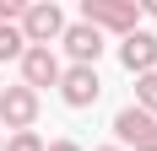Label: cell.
Masks as SVG:
<instances>
[{"mask_svg":"<svg viewBox=\"0 0 157 151\" xmlns=\"http://www.w3.org/2000/svg\"><path fill=\"white\" fill-rule=\"evenodd\" d=\"M81 22L98 27V32L125 38V32L141 27V6H136V0H81Z\"/></svg>","mask_w":157,"mask_h":151,"instance_id":"6da1fadb","label":"cell"},{"mask_svg":"<svg viewBox=\"0 0 157 151\" xmlns=\"http://www.w3.org/2000/svg\"><path fill=\"white\" fill-rule=\"evenodd\" d=\"M16 32L27 38V49H54V38L65 32V11L54 0H33L22 11V22H16Z\"/></svg>","mask_w":157,"mask_h":151,"instance_id":"7a4b0ae2","label":"cell"},{"mask_svg":"<svg viewBox=\"0 0 157 151\" xmlns=\"http://www.w3.org/2000/svg\"><path fill=\"white\" fill-rule=\"evenodd\" d=\"M114 140H119V151H125V146L157 151V119L141 113V108H119V113H114Z\"/></svg>","mask_w":157,"mask_h":151,"instance_id":"3957f363","label":"cell"},{"mask_svg":"<svg viewBox=\"0 0 157 151\" xmlns=\"http://www.w3.org/2000/svg\"><path fill=\"white\" fill-rule=\"evenodd\" d=\"M60 97H65V108H92L98 97H103L98 70H92V65H65V70H60Z\"/></svg>","mask_w":157,"mask_h":151,"instance_id":"277c9868","label":"cell"},{"mask_svg":"<svg viewBox=\"0 0 157 151\" xmlns=\"http://www.w3.org/2000/svg\"><path fill=\"white\" fill-rule=\"evenodd\" d=\"M0 124L6 130H33L38 124V92H27V87H6L0 92Z\"/></svg>","mask_w":157,"mask_h":151,"instance_id":"5b68a950","label":"cell"},{"mask_svg":"<svg viewBox=\"0 0 157 151\" xmlns=\"http://www.w3.org/2000/svg\"><path fill=\"white\" fill-rule=\"evenodd\" d=\"M119 65H125L130 76H146V70H157V32H146V27L125 32V38H119Z\"/></svg>","mask_w":157,"mask_h":151,"instance_id":"8992f818","label":"cell"},{"mask_svg":"<svg viewBox=\"0 0 157 151\" xmlns=\"http://www.w3.org/2000/svg\"><path fill=\"white\" fill-rule=\"evenodd\" d=\"M60 54L54 49H27L22 54V87L27 92H44V87H60Z\"/></svg>","mask_w":157,"mask_h":151,"instance_id":"52a82bcc","label":"cell"},{"mask_svg":"<svg viewBox=\"0 0 157 151\" xmlns=\"http://www.w3.org/2000/svg\"><path fill=\"white\" fill-rule=\"evenodd\" d=\"M60 43H65V54H71V65H92V70H98V54H103V32H98V27H87V22H65Z\"/></svg>","mask_w":157,"mask_h":151,"instance_id":"ba28073f","label":"cell"},{"mask_svg":"<svg viewBox=\"0 0 157 151\" xmlns=\"http://www.w3.org/2000/svg\"><path fill=\"white\" fill-rule=\"evenodd\" d=\"M130 108H141V113H152V119H157V70L136 76V103H130Z\"/></svg>","mask_w":157,"mask_h":151,"instance_id":"9c48e42d","label":"cell"},{"mask_svg":"<svg viewBox=\"0 0 157 151\" xmlns=\"http://www.w3.org/2000/svg\"><path fill=\"white\" fill-rule=\"evenodd\" d=\"M22 54H27V38L11 22H0V60H22Z\"/></svg>","mask_w":157,"mask_h":151,"instance_id":"30bf717a","label":"cell"},{"mask_svg":"<svg viewBox=\"0 0 157 151\" xmlns=\"http://www.w3.org/2000/svg\"><path fill=\"white\" fill-rule=\"evenodd\" d=\"M6 151H44V135L38 130H16V135H6Z\"/></svg>","mask_w":157,"mask_h":151,"instance_id":"8fae6325","label":"cell"},{"mask_svg":"<svg viewBox=\"0 0 157 151\" xmlns=\"http://www.w3.org/2000/svg\"><path fill=\"white\" fill-rule=\"evenodd\" d=\"M44 151H81L76 140H44Z\"/></svg>","mask_w":157,"mask_h":151,"instance_id":"7c38bea8","label":"cell"},{"mask_svg":"<svg viewBox=\"0 0 157 151\" xmlns=\"http://www.w3.org/2000/svg\"><path fill=\"white\" fill-rule=\"evenodd\" d=\"M146 16H157V0H146Z\"/></svg>","mask_w":157,"mask_h":151,"instance_id":"4fadbf2b","label":"cell"},{"mask_svg":"<svg viewBox=\"0 0 157 151\" xmlns=\"http://www.w3.org/2000/svg\"><path fill=\"white\" fill-rule=\"evenodd\" d=\"M92 151H119V146H92Z\"/></svg>","mask_w":157,"mask_h":151,"instance_id":"5bb4252c","label":"cell"},{"mask_svg":"<svg viewBox=\"0 0 157 151\" xmlns=\"http://www.w3.org/2000/svg\"><path fill=\"white\" fill-rule=\"evenodd\" d=\"M0 151H6V140H0Z\"/></svg>","mask_w":157,"mask_h":151,"instance_id":"9a60e30c","label":"cell"}]
</instances>
